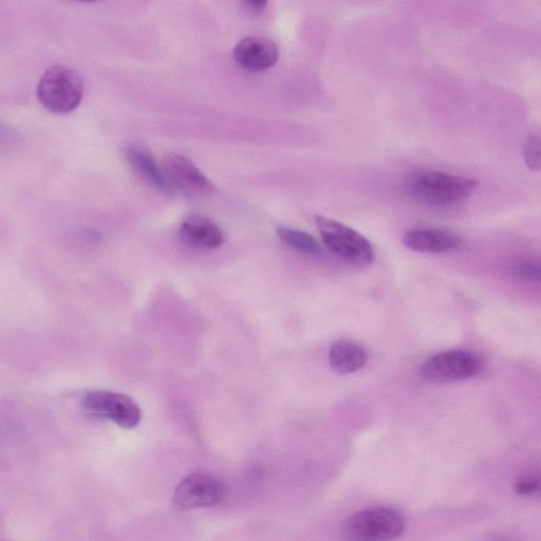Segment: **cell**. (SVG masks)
<instances>
[{"mask_svg":"<svg viewBox=\"0 0 541 541\" xmlns=\"http://www.w3.org/2000/svg\"><path fill=\"white\" fill-rule=\"evenodd\" d=\"M478 188L471 178L437 171H418L404 181L408 197L429 207H447L469 198Z\"/></svg>","mask_w":541,"mask_h":541,"instance_id":"6da1fadb","label":"cell"},{"mask_svg":"<svg viewBox=\"0 0 541 541\" xmlns=\"http://www.w3.org/2000/svg\"><path fill=\"white\" fill-rule=\"evenodd\" d=\"M83 93L84 85L79 72L64 65L47 69L36 88L41 104L58 115L71 113L78 108Z\"/></svg>","mask_w":541,"mask_h":541,"instance_id":"7a4b0ae2","label":"cell"},{"mask_svg":"<svg viewBox=\"0 0 541 541\" xmlns=\"http://www.w3.org/2000/svg\"><path fill=\"white\" fill-rule=\"evenodd\" d=\"M315 222L325 246L335 256L358 268L373 264L375 250L362 234L327 217L316 216Z\"/></svg>","mask_w":541,"mask_h":541,"instance_id":"3957f363","label":"cell"},{"mask_svg":"<svg viewBox=\"0 0 541 541\" xmlns=\"http://www.w3.org/2000/svg\"><path fill=\"white\" fill-rule=\"evenodd\" d=\"M405 516L396 509L372 508L351 516L343 527L344 541H394L404 533Z\"/></svg>","mask_w":541,"mask_h":541,"instance_id":"277c9868","label":"cell"},{"mask_svg":"<svg viewBox=\"0 0 541 541\" xmlns=\"http://www.w3.org/2000/svg\"><path fill=\"white\" fill-rule=\"evenodd\" d=\"M482 367L481 360L475 354L449 350L426 360L421 367V376L429 383H451L479 375Z\"/></svg>","mask_w":541,"mask_h":541,"instance_id":"5b68a950","label":"cell"},{"mask_svg":"<svg viewBox=\"0 0 541 541\" xmlns=\"http://www.w3.org/2000/svg\"><path fill=\"white\" fill-rule=\"evenodd\" d=\"M82 404L88 414L114 422L125 429L135 428L142 419L139 405L129 396L114 391H88Z\"/></svg>","mask_w":541,"mask_h":541,"instance_id":"8992f818","label":"cell"},{"mask_svg":"<svg viewBox=\"0 0 541 541\" xmlns=\"http://www.w3.org/2000/svg\"><path fill=\"white\" fill-rule=\"evenodd\" d=\"M222 481L212 475L193 473L183 478L176 488L173 501L177 509L212 508L225 497Z\"/></svg>","mask_w":541,"mask_h":541,"instance_id":"52a82bcc","label":"cell"},{"mask_svg":"<svg viewBox=\"0 0 541 541\" xmlns=\"http://www.w3.org/2000/svg\"><path fill=\"white\" fill-rule=\"evenodd\" d=\"M161 169L172 190L188 195H204L213 192L214 186L198 167L188 158L179 154L166 155Z\"/></svg>","mask_w":541,"mask_h":541,"instance_id":"ba28073f","label":"cell"},{"mask_svg":"<svg viewBox=\"0 0 541 541\" xmlns=\"http://www.w3.org/2000/svg\"><path fill=\"white\" fill-rule=\"evenodd\" d=\"M234 60L242 68L251 72L265 71L273 67L279 58L277 45L266 37L248 36L234 49Z\"/></svg>","mask_w":541,"mask_h":541,"instance_id":"9c48e42d","label":"cell"},{"mask_svg":"<svg viewBox=\"0 0 541 541\" xmlns=\"http://www.w3.org/2000/svg\"><path fill=\"white\" fill-rule=\"evenodd\" d=\"M403 244L421 253L446 254L459 251L462 240L454 233L441 229H415L408 231Z\"/></svg>","mask_w":541,"mask_h":541,"instance_id":"30bf717a","label":"cell"},{"mask_svg":"<svg viewBox=\"0 0 541 541\" xmlns=\"http://www.w3.org/2000/svg\"><path fill=\"white\" fill-rule=\"evenodd\" d=\"M179 235L184 244L199 250H215L225 242V235L217 223L201 215L185 219Z\"/></svg>","mask_w":541,"mask_h":541,"instance_id":"8fae6325","label":"cell"},{"mask_svg":"<svg viewBox=\"0 0 541 541\" xmlns=\"http://www.w3.org/2000/svg\"><path fill=\"white\" fill-rule=\"evenodd\" d=\"M368 362V353L364 346L349 339L335 342L329 351V365L339 375H351L358 372Z\"/></svg>","mask_w":541,"mask_h":541,"instance_id":"7c38bea8","label":"cell"},{"mask_svg":"<svg viewBox=\"0 0 541 541\" xmlns=\"http://www.w3.org/2000/svg\"><path fill=\"white\" fill-rule=\"evenodd\" d=\"M126 158L133 170L156 190L171 194L173 190L167 183L161 166L157 163L151 152L140 146H129L125 152Z\"/></svg>","mask_w":541,"mask_h":541,"instance_id":"4fadbf2b","label":"cell"},{"mask_svg":"<svg viewBox=\"0 0 541 541\" xmlns=\"http://www.w3.org/2000/svg\"><path fill=\"white\" fill-rule=\"evenodd\" d=\"M277 236L286 246L313 257H321L324 251L317 240L310 234L287 227H278Z\"/></svg>","mask_w":541,"mask_h":541,"instance_id":"5bb4252c","label":"cell"},{"mask_svg":"<svg viewBox=\"0 0 541 541\" xmlns=\"http://www.w3.org/2000/svg\"><path fill=\"white\" fill-rule=\"evenodd\" d=\"M512 268L513 272L525 281L541 284V258L519 259Z\"/></svg>","mask_w":541,"mask_h":541,"instance_id":"9a60e30c","label":"cell"},{"mask_svg":"<svg viewBox=\"0 0 541 541\" xmlns=\"http://www.w3.org/2000/svg\"><path fill=\"white\" fill-rule=\"evenodd\" d=\"M515 492L520 496L541 498V474L521 477L515 483Z\"/></svg>","mask_w":541,"mask_h":541,"instance_id":"2e32d148","label":"cell"},{"mask_svg":"<svg viewBox=\"0 0 541 541\" xmlns=\"http://www.w3.org/2000/svg\"><path fill=\"white\" fill-rule=\"evenodd\" d=\"M524 158L532 171H541V136H532L525 144Z\"/></svg>","mask_w":541,"mask_h":541,"instance_id":"e0dca14e","label":"cell"},{"mask_svg":"<svg viewBox=\"0 0 541 541\" xmlns=\"http://www.w3.org/2000/svg\"><path fill=\"white\" fill-rule=\"evenodd\" d=\"M244 5H245L246 10L250 14H254V15L263 13L268 7L267 2H258V0H256V2H246Z\"/></svg>","mask_w":541,"mask_h":541,"instance_id":"ac0fdd59","label":"cell"},{"mask_svg":"<svg viewBox=\"0 0 541 541\" xmlns=\"http://www.w3.org/2000/svg\"><path fill=\"white\" fill-rule=\"evenodd\" d=\"M494 541H521V540L511 538V537H500V538H497Z\"/></svg>","mask_w":541,"mask_h":541,"instance_id":"d6986e66","label":"cell"}]
</instances>
